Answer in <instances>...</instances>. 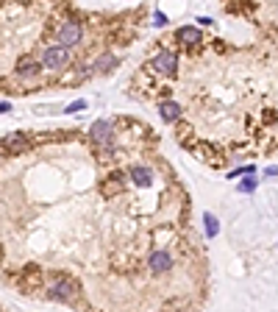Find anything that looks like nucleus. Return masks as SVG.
<instances>
[{"instance_id":"obj_15","label":"nucleus","mask_w":278,"mask_h":312,"mask_svg":"<svg viewBox=\"0 0 278 312\" xmlns=\"http://www.w3.org/2000/svg\"><path fill=\"white\" fill-rule=\"evenodd\" d=\"M81 109H87V101H75V104H70L64 112H67V114H75V112H81Z\"/></svg>"},{"instance_id":"obj_12","label":"nucleus","mask_w":278,"mask_h":312,"mask_svg":"<svg viewBox=\"0 0 278 312\" xmlns=\"http://www.w3.org/2000/svg\"><path fill=\"white\" fill-rule=\"evenodd\" d=\"M114 64H117V56H112V53H103V56H97L95 70H103V73H109V70H114Z\"/></svg>"},{"instance_id":"obj_8","label":"nucleus","mask_w":278,"mask_h":312,"mask_svg":"<svg viewBox=\"0 0 278 312\" xmlns=\"http://www.w3.org/2000/svg\"><path fill=\"white\" fill-rule=\"evenodd\" d=\"M39 70H42V61H36L34 56H23L17 61V76L20 78H34L39 76Z\"/></svg>"},{"instance_id":"obj_11","label":"nucleus","mask_w":278,"mask_h":312,"mask_svg":"<svg viewBox=\"0 0 278 312\" xmlns=\"http://www.w3.org/2000/svg\"><path fill=\"white\" fill-rule=\"evenodd\" d=\"M175 36H178V42H184V45H195V42H200V31H198V28H192V26L178 28V31H175Z\"/></svg>"},{"instance_id":"obj_16","label":"nucleus","mask_w":278,"mask_h":312,"mask_svg":"<svg viewBox=\"0 0 278 312\" xmlns=\"http://www.w3.org/2000/svg\"><path fill=\"white\" fill-rule=\"evenodd\" d=\"M253 167H239V170H234V173H231V179H236V176H242V173H251Z\"/></svg>"},{"instance_id":"obj_6","label":"nucleus","mask_w":278,"mask_h":312,"mask_svg":"<svg viewBox=\"0 0 278 312\" xmlns=\"http://www.w3.org/2000/svg\"><path fill=\"white\" fill-rule=\"evenodd\" d=\"M0 145L6 148V151H11V154H28V151H31V139L14 131V134H9V137L3 139Z\"/></svg>"},{"instance_id":"obj_14","label":"nucleus","mask_w":278,"mask_h":312,"mask_svg":"<svg viewBox=\"0 0 278 312\" xmlns=\"http://www.w3.org/2000/svg\"><path fill=\"white\" fill-rule=\"evenodd\" d=\"M253 190H256V176H251V179H245L239 184V192H253Z\"/></svg>"},{"instance_id":"obj_13","label":"nucleus","mask_w":278,"mask_h":312,"mask_svg":"<svg viewBox=\"0 0 278 312\" xmlns=\"http://www.w3.org/2000/svg\"><path fill=\"white\" fill-rule=\"evenodd\" d=\"M203 220H206V234H208V237H217V232H220L217 217H214V215H206Z\"/></svg>"},{"instance_id":"obj_3","label":"nucleus","mask_w":278,"mask_h":312,"mask_svg":"<svg viewBox=\"0 0 278 312\" xmlns=\"http://www.w3.org/2000/svg\"><path fill=\"white\" fill-rule=\"evenodd\" d=\"M67 64V48L64 45H53V48H47L42 56V67L47 70H61Z\"/></svg>"},{"instance_id":"obj_5","label":"nucleus","mask_w":278,"mask_h":312,"mask_svg":"<svg viewBox=\"0 0 278 312\" xmlns=\"http://www.w3.org/2000/svg\"><path fill=\"white\" fill-rule=\"evenodd\" d=\"M175 64H178V59H175L173 51L159 53L156 59H153V70H156L159 76H173V73H175Z\"/></svg>"},{"instance_id":"obj_1","label":"nucleus","mask_w":278,"mask_h":312,"mask_svg":"<svg viewBox=\"0 0 278 312\" xmlns=\"http://www.w3.org/2000/svg\"><path fill=\"white\" fill-rule=\"evenodd\" d=\"M75 293H78V285H75L72 279L61 276V273L50 282V290H47V295H50L53 301H72Z\"/></svg>"},{"instance_id":"obj_2","label":"nucleus","mask_w":278,"mask_h":312,"mask_svg":"<svg viewBox=\"0 0 278 312\" xmlns=\"http://www.w3.org/2000/svg\"><path fill=\"white\" fill-rule=\"evenodd\" d=\"M81 39H84V26L75 20H70L59 28V45H64V48H75Z\"/></svg>"},{"instance_id":"obj_4","label":"nucleus","mask_w":278,"mask_h":312,"mask_svg":"<svg viewBox=\"0 0 278 312\" xmlns=\"http://www.w3.org/2000/svg\"><path fill=\"white\" fill-rule=\"evenodd\" d=\"M89 137H92L95 145L112 148V123H109V120H97L95 126H92V131H89Z\"/></svg>"},{"instance_id":"obj_17","label":"nucleus","mask_w":278,"mask_h":312,"mask_svg":"<svg viewBox=\"0 0 278 312\" xmlns=\"http://www.w3.org/2000/svg\"><path fill=\"white\" fill-rule=\"evenodd\" d=\"M11 112V104H6V101H0V114H6Z\"/></svg>"},{"instance_id":"obj_7","label":"nucleus","mask_w":278,"mask_h":312,"mask_svg":"<svg viewBox=\"0 0 278 312\" xmlns=\"http://www.w3.org/2000/svg\"><path fill=\"white\" fill-rule=\"evenodd\" d=\"M148 268L153 270V273H167V270L173 268V257L167 251H153L148 260Z\"/></svg>"},{"instance_id":"obj_9","label":"nucleus","mask_w":278,"mask_h":312,"mask_svg":"<svg viewBox=\"0 0 278 312\" xmlns=\"http://www.w3.org/2000/svg\"><path fill=\"white\" fill-rule=\"evenodd\" d=\"M159 114H162V120L167 123H175L178 117H181V106L173 104V101H164V104L159 106Z\"/></svg>"},{"instance_id":"obj_10","label":"nucleus","mask_w":278,"mask_h":312,"mask_svg":"<svg viewBox=\"0 0 278 312\" xmlns=\"http://www.w3.org/2000/svg\"><path fill=\"white\" fill-rule=\"evenodd\" d=\"M131 182L137 184V187H150L153 184V173H150L148 167H134L131 170Z\"/></svg>"}]
</instances>
